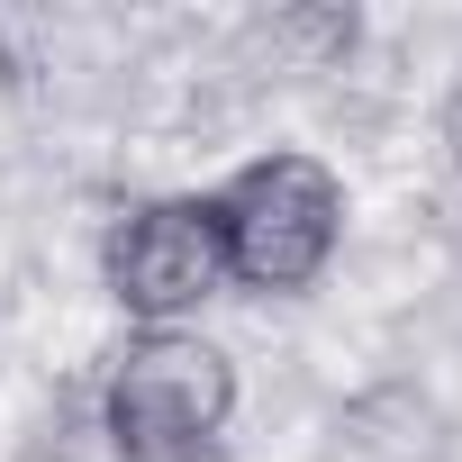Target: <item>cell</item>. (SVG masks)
Listing matches in <instances>:
<instances>
[{
	"label": "cell",
	"instance_id": "obj_3",
	"mask_svg": "<svg viewBox=\"0 0 462 462\" xmlns=\"http://www.w3.org/2000/svg\"><path fill=\"white\" fill-rule=\"evenodd\" d=\"M226 291V245L208 199H145L109 236V300L145 327H181L199 300Z\"/></svg>",
	"mask_w": 462,
	"mask_h": 462
},
{
	"label": "cell",
	"instance_id": "obj_2",
	"mask_svg": "<svg viewBox=\"0 0 462 462\" xmlns=\"http://www.w3.org/2000/svg\"><path fill=\"white\" fill-rule=\"evenodd\" d=\"M100 408L118 453H190V444H217V426L236 417V363L190 327H145L118 354Z\"/></svg>",
	"mask_w": 462,
	"mask_h": 462
},
{
	"label": "cell",
	"instance_id": "obj_4",
	"mask_svg": "<svg viewBox=\"0 0 462 462\" xmlns=\"http://www.w3.org/2000/svg\"><path fill=\"white\" fill-rule=\"evenodd\" d=\"M118 462H217V444H190V453H118Z\"/></svg>",
	"mask_w": 462,
	"mask_h": 462
},
{
	"label": "cell",
	"instance_id": "obj_5",
	"mask_svg": "<svg viewBox=\"0 0 462 462\" xmlns=\"http://www.w3.org/2000/svg\"><path fill=\"white\" fill-rule=\"evenodd\" d=\"M444 145H453V163H462V91H453V109H444Z\"/></svg>",
	"mask_w": 462,
	"mask_h": 462
},
{
	"label": "cell",
	"instance_id": "obj_1",
	"mask_svg": "<svg viewBox=\"0 0 462 462\" xmlns=\"http://www.w3.org/2000/svg\"><path fill=\"white\" fill-rule=\"evenodd\" d=\"M208 208H217L226 282L245 291H309L345 236V181L318 154H254Z\"/></svg>",
	"mask_w": 462,
	"mask_h": 462
}]
</instances>
